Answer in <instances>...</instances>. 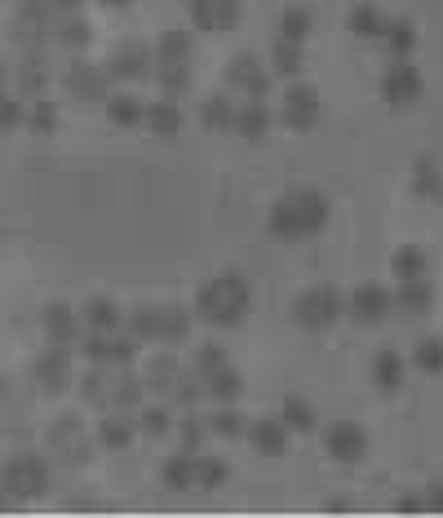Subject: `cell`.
Instances as JSON below:
<instances>
[{
    "label": "cell",
    "mask_w": 443,
    "mask_h": 518,
    "mask_svg": "<svg viewBox=\"0 0 443 518\" xmlns=\"http://www.w3.org/2000/svg\"><path fill=\"white\" fill-rule=\"evenodd\" d=\"M80 395H85V403H94V408H107L111 403V368L107 364L89 368V377L80 381Z\"/></svg>",
    "instance_id": "cell-41"
},
{
    "label": "cell",
    "mask_w": 443,
    "mask_h": 518,
    "mask_svg": "<svg viewBox=\"0 0 443 518\" xmlns=\"http://www.w3.org/2000/svg\"><path fill=\"white\" fill-rule=\"evenodd\" d=\"M111 337L116 333H94V328H89L85 341H80V350H85L89 364H107L111 368Z\"/></svg>",
    "instance_id": "cell-49"
},
{
    "label": "cell",
    "mask_w": 443,
    "mask_h": 518,
    "mask_svg": "<svg viewBox=\"0 0 443 518\" xmlns=\"http://www.w3.org/2000/svg\"><path fill=\"white\" fill-rule=\"evenodd\" d=\"M280 120L288 124V129H297V133L315 129V124H319V93H315V89H306V85H293V89H284V102H280Z\"/></svg>",
    "instance_id": "cell-12"
},
{
    "label": "cell",
    "mask_w": 443,
    "mask_h": 518,
    "mask_svg": "<svg viewBox=\"0 0 443 518\" xmlns=\"http://www.w3.org/2000/svg\"><path fill=\"white\" fill-rule=\"evenodd\" d=\"M421 89H426V80H421L417 62L390 58V67L381 71V98H386L390 107H412V102L421 98Z\"/></svg>",
    "instance_id": "cell-4"
},
{
    "label": "cell",
    "mask_w": 443,
    "mask_h": 518,
    "mask_svg": "<svg viewBox=\"0 0 443 518\" xmlns=\"http://www.w3.org/2000/svg\"><path fill=\"white\" fill-rule=\"evenodd\" d=\"M213 5H218V31H235V27H240V18H244L240 0H213Z\"/></svg>",
    "instance_id": "cell-53"
},
{
    "label": "cell",
    "mask_w": 443,
    "mask_h": 518,
    "mask_svg": "<svg viewBox=\"0 0 443 518\" xmlns=\"http://www.w3.org/2000/svg\"><path fill=\"white\" fill-rule=\"evenodd\" d=\"M324 448H328L333 461L359 465L368 457V430L359 426V421H333V426L324 430Z\"/></svg>",
    "instance_id": "cell-8"
},
{
    "label": "cell",
    "mask_w": 443,
    "mask_h": 518,
    "mask_svg": "<svg viewBox=\"0 0 443 518\" xmlns=\"http://www.w3.org/2000/svg\"><path fill=\"white\" fill-rule=\"evenodd\" d=\"M302 67H306L302 45H297V40L275 36V45H271V71H275V76H280V80H297V76H302Z\"/></svg>",
    "instance_id": "cell-30"
},
{
    "label": "cell",
    "mask_w": 443,
    "mask_h": 518,
    "mask_svg": "<svg viewBox=\"0 0 443 518\" xmlns=\"http://www.w3.org/2000/svg\"><path fill=\"white\" fill-rule=\"evenodd\" d=\"M209 417H200V412H182L178 417V448L191 452V457H200L204 452V439H209Z\"/></svg>",
    "instance_id": "cell-34"
},
{
    "label": "cell",
    "mask_w": 443,
    "mask_h": 518,
    "mask_svg": "<svg viewBox=\"0 0 443 518\" xmlns=\"http://www.w3.org/2000/svg\"><path fill=\"white\" fill-rule=\"evenodd\" d=\"M187 5H191V27L218 31V5L213 0H187Z\"/></svg>",
    "instance_id": "cell-52"
},
{
    "label": "cell",
    "mask_w": 443,
    "mask_h": 518,
    "mask_svg": "<svg viewBox=\"0 0 443 518\" xmlns=\"http://www.w3.org/2000/svg\"><path fill=\"white\" fill-rule=\"evenodd\" d=\"M412 364H417L426 377H439L443 372V337H421L412 346Z\"/></svg>",
    "instance_id": "cell-43"
},
{
    "label": "cell",
    "mask_w": 443,
    "mask_h": 518,
    "mask_svg": "<svg viewBox=\"0 0 443 518\" xmlns=\"http://www.w3.org/2000/svg\"><path fill=\"white\" fill-rule=\"evenodd\" d=\"M182 124H187V116H182V107L173 98H156L147 107V129L156 138H173V133H182Z\"/></svg>",
    "instance_id": "cell-27"
},
{
    "label": "cell",
    "mask_w": 443,
    "mask_h": 518,
    "mask_svg": "<svg viewBox=\"0 0 443 518\" xmlns=\"http://www.w3.org/2000/svg\"><path fill=\"white\" fill-rule=\"evenodd\" d=\"M5 483L14 488V496H40L49 488V465L40 457H14L5 470Z\"/></svg>",
    "instance_id": "cell-14"
},
{
    "label": "cell",
    "mask_w": 443,
    "mask_h": 518,
    "mask_svg": "<svg viewBox=\"0 0 443 518\" xmlns=\"http://www.w3.org/2000/svg\"><path fill=\"white\" fill-rule=\"evenodd\" d=\"M107 71H111V80H129V85H138V80L156 76L160 62H156V49H147L142 40H125V45L111 54Z\"/></svg>",
    "instance_id": "cell-6"
},
{
    "label": "cell",
    "mask_w": 443,
    "mask_h": 518,
    "mask_svg": "<svg viewBox=\"0 0 443 518\" xmlns=\"http://www.w3.org/2000/svg\"><path fill=\"white\" fill-rule=\"evenodd\" d=\"M346 27H350V36H359V40H377V45H381V36H386L390 18L381 14L377 5H368V0H364V5H355V9L346 14Z\"/></svg>",
    "instance_id": "cell-23"
},
{
    "label": "cell",
    "mask_w": 443,
    "mask_h": 518,
    "mask_svg": "<svg viewBox=\"0 0 443 518\" xmlns=\"http://www.w3.org/2000/svg\"><path fill=\"white\" fill-rule=\"evenodd\" d=\"M399 510H404V514H412V510H426V496H404V501H399Z\"/></svg>",
    "instance_id": "cell-56"
},
{
    "label": "cell",
    "mask_w": 443,
    "mask_h": 518,
    "mask_svg": "<svg viewBox=\"0 0 443 518\" xmlns=\"http://www.w3.org/2000/svg\"><path fill=\"white\" fill-rule=\"evenodd\" d=\"M125 333L138 341H160V306H138L125 315Z\"/></svg>",
    "instance_id": "cell-39"
},
{
    "label": "cell",
    "mask_w": 443,
    "mask_h": 518,
    "mask_svg": "<svg viewBox=\"0 0 443 518\" xmlns=\"http://www.w3.org/2000/svg\"><path fill=\"white\" fill-rule=\"evenodd\" d=\"M107 80H111V71H102V67H94V62H80L76 58L67 67V76H63V89L71 93V98H80V102H107L111 98Z\"/></svg>",
    "instance_id": "cell-9"
},
{
    "label": "cell",
    "mask_w": 443,
    "mask_h": 518,
    "mask_svg": "<svg viewBox=\"0 0 443 518\" xmlns=\"http://www.w3.org/2000/svg\"><path fill=\"white\" fill-rule=\"evenodd\" d=\"M412 195H417V200H426V204H439L443 200V173H439L435 160H426V155L412 164Z\"/></svg>",
    "instance_id": "cell-28"
},
{
    "label": "cell",
    "mask_w": 443,
    "mask_h": 518,
    "mask_svg": "<svg viewBox=\"0 0 443 518\" xmlns=\"http://www.w3.org/2000/svg\"><path fill=\"white\" fill-rule=\"evenodd\" d=\"M182 372H187V368H182L173 355H156L147 368H142V377H147V390H151V395L169 399V395H173V386L182 381Z\"/></svg>",
    "instance_id": "cell-22"
},
{
    "label": "cell",
    "mask_w": 443,
    "mask_h": 518,
    "mask_svg": "<svg viewBox=\"0 0 443 518\" xmlns=\"http://www.w3.org/2000/svg\"><path fill=\"white\" fill-rule=\"evenodd\" d=\"M36 381L45 390H54V395L58 390H67L71 381H76L71 377V346H49L45 355L36 359Z\"/></svg>",
    "instance_id": "cell-16"
},
{
    "label": "cell",
    "mask_w": 443,
    "mask_h": 518,
    "mask_svg": "<svg viewBox=\"0 0 443 518\" xmlns=\"http://www.w3.org/2000/svg\"><path fill=\"white\" fill-rule=\"evenodd\" d=\"M138 346H142V341L129 337V333H116V337H111V368H133V359H138Z\"/></svg>",
    "instance_id": "cell-50"
},
{
    "label": "cell",
    "mask_w": 443,
    "mask_h": 518,
    "mask_svg": "<svg viewBox=\"0 0 443 518\" xmlns=\"http://www.w3.org/2000/svg\"><path fill=\"white\" fill-rule=\"evenodd\" d=\"M204 390H209L213 403H235V399L244 395V377L231 364H226V368L213 372V377H204Z\"/></svg>",
    "instance_id": "cell-37"
},
{
    "label": "cell",
    "mask_w": 443,
    "mask_h": 518,
    "mask_svg": "<svg viewBox=\"0 0 443 518\" xmlns=\"http://www.w3.org/2000/svg\"><path fill=\"white\" fill-rule=\"evenodd\" d=\"M195 310L187 306H160V341L164 346H182V341L191 337V328H195Z\"/></svg>",
    "instance_id": "cell-25"
},
{
    "label": "cell",
    "mask_w": 443,
    "mask_h": 518,
    "mask_svg": "<svg viewBox=\"0 0 443 518\" xmlns=\"http://www.w3.org/2000/svg\"><path fill=\"white\" fill-rule=\"evenodd\" d=\"M58 9H63V14H80V5H85V0H54Z\"/></svg>",
    "instance_id": "cell-57"
},
{
    "label": "cell",
    "mask_w": 443,
    "mask_h": 518,
    "mask_svg": "<svg viewBox=\"0 0 443 518\" xmlns=\"http://www.w3.org/2000/svg\"><path fill=\"white\" fill-rule=\"evenodd\" d=\"M235 102L231 98H204L200 102V124L209 133H235Z\"/></svg>",
    "instance_id": "cell-33"
},
{
    "label": "cell",
    "mask_w": 443,
    "mask_h": 518,
    "mask_svg": "<svg viewBox=\"0 0 443 518\" xmlns=\"http://www.w3.org/2000/svg\"><path fill=\"white\" fill-rule=\"evenodd\" d=\"M249 310H253L249 279L235 275V271L204 279L200 293H195V315H200L209 328H235L244 315H249Z\"/></svg>",
    "instance_id": "cell-1"
},
{
    "label": "cell",
    "mask_w": 443,
    "mask_h": 518,
    "mask_svg": "<svg viewBox=\"0 0 443 518\" xmlns=\"http://www.w3.org/2000/svg\"><path fill=\"white\" fill-rule=\"evenodd\" d=\"M280 417L288 421V430L293 434H311L319 426V417H315V408L306 399H284V408H280Z\"/></svg>",
    "instance_id": "cell-44"
},
{
    "label": "cell",
    "mask_w": 443,
    "mask_h": 518,
    "mask_svg": "<svg viewBox=\"0 0 443 518\" xmlns=\"http://www.w3.org/2000/svg\"><path fill=\"white\" fill-rule=\"evenodd\" d=\"M40 324H45L49 346H71V350H80V341H85V333H89L85 315H80V310H71L67 302H49Z\"/></svg>",
    "instance_id": "cell-7"
},
{
    "label": "cell",
    "mask_w": 443,
    "mask_h": 518,
    "mask_svg": "<svg viewBox=\"0 0 443 518\" xmlns=\"http://www.w3.org/2000/svg\"><path fill=\"white\" fill-rule=\"evenodd\" d=\"M328 200L319 191H288L284 200H275L271 209V235L275 240H306L328 226Z\"/></svg>",
    "instance_id": "cell-2"
},
{
    "label": "cell",
    "mask_w": 443,
    "mask_h": 518,
    "mask_svg": "<svg viewBox=\"0 0 443 518\" xmlns=\"http://www.w3.org/2000/svg\"><path fill=\"white\" fill-rule=\"evenodd\" d=\"M142 434L138 426V412H125V408H111V417H102L98 421V443L107 452H125L133 439Z\"/></svg>",
    "instance_id": "cell-15"
},
{
    "label": "cell",
    "mask_w": 443,
    "mask_h": 518,
    "mask_svg": "<svg viewBox=\"0 0 443 518\" xmlns=\"http://www.w3.org/2000/svg\"><path fill=\"white\" fill-rule=\"evenodd\" d=\"M173 403L164 399V403H151V408H142L138 412V426H142V434H147V439H164V434L173 430Z\"/></svg>",
    "instance_id": "cell-40"
},
{
    "label": "cell",
    "mask_w": 443,
    "mask_h": 518,
    "mask_svg": "<svg viewBox=\"0 0 443 518\" xmlns=\"http://www.w3.org/2000/svg\"><path fill=\"white\" fill-rule=\"evenodd\" d=\"M40 54H32L23 62V71H18V93H23V98H40V93H45V85H49V71L40 67Z\"/></svg>",
    "instance_id": "cell-45"
},
{
    "label": "cell",
    "mask_w": 443,
    "mask_h": 518,
    "mask_svg": "<svg viewBox=\"0 0 443 518\" xmlns=\"http://www.w3.org/2000/svg\"><path fill=\"white\" fill-rule=\"evenodd\" d=\"M80 315H85V324L94 328V333H120L125 328V315H120V306L111 302V297H94V302L80 306Z\"/></svg>",
    "instance_id": "cell-29"
},
{
    "label": "cell",
    "mask_w": 443,
    "mask_h": 518,
    "mask_svg": "<svg viewBox=\"0 0 443 518\" xmlns=\"http://www.w3.org/2000/svg\"><path fill=\"white\" fill-rule=\"evenodd\" d=\"M311 31H315V14L311 9H302V5H293V9H284L280 18H275V36H284V40H311Z\"/></svg>",
    "instance_id": "cell-35"
},
{
    "label": "cell",
    "mask_w": 443,
    "mask_h": 518,
    "mask_svg": "<svg viewBox=\"0 0 443 518\" xmlns=\"http://www.w3.org/2000/svg\"><path fill=\"white\" fill-rule=\"evenodd\" d=\"M195 470H200V488H226V479H231V465L222 457H213V452H200Z\"/></svg>",
    "instance_id": "cell-47"
},
{
    "label": "cell",
    "mask_w": 443,
    "mask_h": 518,
    "mask_svg": "<svg viewBox=\"0 0 443 518\" xmlns=\"http://www.w3.org/2000/svg\"><path fill=\"white\" fill-rule=\"evenodd\" d=\"M430 306H435V284H430V279H399L395 310H404V315H426Z\"/></svg>",
    "instance_id": "cell-21"
},
{
    "label": "cell",
    "mask_w": 443,
    "mask_h": 518,
    "mask_svg": "<svg viewBox=\"0 0 443 518\" xmlns=\"http://www.w3.org/2000/svg\"><path fill=\"white\" fill-rule=\"evenodd\" d=\"M107 120L116 124V129H138V124H147V107H142L138 93H111L107 98Z\"/></svg>",
    "instance_id": "cell-26"
},
{
    "label": "cell",
    "mask_w": 443,
    "mask_h": 518,
    "mask_svg": "<svg viewBox=\"0 0 443 518\" xmlns=\"http://www.w3.org/2000/svg\"><path fill=\"white\" fill-rule=\"evenodd\" d=\"M98 5H102V9H129L133 0H98Z\"/></svg>",
    "instance_id": "cell-58"
},
{
    "label": "cell",
    "mask_w": 443,
    "mask_h": 518,
    "mask_svg": "<svg viewBox=\"0 0 443 518\" xmlns=\"http://www.w3.org/2000/svg\"><path fill=\"white\" fill-rule=\"evenodd\" d=\"M404 355L399 350H377V359H373V386L381 390V395H395L399 386H404Z\"/></svg>",
    "instance_id": "cell-24"
},
{
    "label": "cell",
    "mask_w": 443,
    "mask_h": 518,
    "mask_svg": "<svg viewBox=\"0 0 443 518\" xmlns=\"http://www.w3.org/2000/svg\"><path fill=\"white\" fill-rule=\"evenodd\" d=\"M58 45L71 49V54H80V49L94 40V27H89V18H80V14H63V23H58Z\"/></svg>",
    "instance_id": "cell-38"
},
{
    "label": "cell",
    "mask_w": 443,
    "mask_h": 518,
    "mask_svg": "<svg viewBox=\"0 0 443 518\" xmlns=\"http://www.w3.org/2000/svg\"><path fill=\"white\" fill-rule=\"evenodd\" d=\"M226 85H231L235 93H244V98H266V89H271V71H266L253 54H235L231 67H226Z\"/></svg>",
    "instance_id": "cell-10"
},
{
    "label": "cell",
    "mask_w": 443,
    "mask_h": 518,
    "mask_svg": "<svg viewBox=\"0 0 443 518\" xmlns=\"http://www.w3.org/2000/svg\"><path fill=\"white\" fill-rule=\"evenodd\" d=\"M249 443L257 457H284L288 443H293V430H288L284 417H257L249 426Z\"/></svg>",
    "instance_id": "cell-13"
},
{
    "label": "cell",
    "mask_w": 443,
    "mask_h": 518,
    "mask_svg": "<svg viewBox=\"0 0 443 518\" xmlns=\"http://www.w3.org/2000/svg\"><path fill=\"white\" fill-rule=\"evenodd\" d=\"M58 23H63V9L54 5V0H23L18 5V40L23 45H40V40H54L58 36Z\"/></svg>",
    "instance_id": "cell-5"
},
{
    "label": "cell",
    "mask_w": 443,
    "mask_h": 518,
    "mask_svg": "<svg viewBox=\"0 0 443 518\" xmlns=\"http://www.w3.org/2000/svg\"><path fill=\"white\" fill-rule=\"evenodd\" d=\"M426 510L443 514V483H430V488H426Z\"/></svg>",
    "instance_id": "cell-55"
},
{
    "label": "cell",
    "mask_w": 443,
    "mask_h": 518,
    "mask_svg": "<svg viewBox=\"0 0 443 518\" xmlns=\"http://www.w3.org/2000/svg\"><path fill=\"white\" fill-rule=\"evenodd\" d=\"M381 45H386L390 58H412V49H417V23L412 18H390Z\"/></svg>",
    "instance_id": "cell-32"
},
{
    "label": "cell",
    "mask_w": 443,
    "mask_h": 518,
    "mask_svg": "<svg viewBox=\"0 0 443 518\" xmlns=\"http://www.w3.org/2000/svg\"><path fill=\"white\" fill-rule=\"evenodd\" d=\"M271 133V111H266L262 98H249L240 111H235V138L244 142H262Z\"/></svg>",
    "instance_id": "cell-20"
},
{
    "label": "cell",
    "mask_w": 443,
    "mask_h": 518,
    "mask_svg": "<svg viewBox=\"0 0 443 518\" xmlns=\"http://www.w3.org/2000/svg\"><path fill=\"white\" fill-rule=\"evenodd\" d=\"M27 129L40 133V138L54 133L58 129V107H54V102H49V98H32V107H27Z\"/></svg>",
    "instance_id": "cell-48"
},
{
    "label": "cell",
    "mask_w": 443,
    "mask_h": 518,
    "mask_svg": "<svg viewBox=\"0 0 443 518\" xmlns=\"http://www.w3.org/2000/svg\"><path fill=\"white\" fill-rule=\"evenodd\" d=\"M142 390H147V377H138L133 368H111V408L138 412L142 408Z\"/></svg>",
    "instance_id": "cell-18"
},
{
    "label": "cell",
    "mask_w": 443,
    "mask_h": 518,
    "mask_svg": "<svg viewBox=\"0 0 443 518\" xmlns=\"http://www.w3.org/2000/svg\"><path fill=\"white\" fill-rule=\"evenodd\" d=\"M191 368L200 372V377H213L218 368H226V350H222V346H213V341H209V346L195 350V364H191Z\"/></svg>",
    "instance_id": "cell-51"
},
{
    "label": "cell",
    "mask_w": 443,
    "mask_h": 518,
    "mask_svg": "<svg viewBox=\"0 0 443 518\" xmlns=\"http://www.w3.org/2000/svg\"><path fill=\"white\" fill-rule=\"evenodd\" d=\"M160 483L169 492H191V488H200V470H195V457L191 452H173L169 461L160 465Z\"/></svg>",
    "instance_id": "cell-19"
},
{
    "label": "cell",
    "mask_w": 443,
    "mask_h": 518,
    "mask_svg": "<svg viewBox=\"0 0 443 518\" xmlns=\"http://www.w3.org/2000/svg\"><path fill=\"white\" fill-rule=\"evenodd\" d=\"M156 80H160V98H187L191 93V67H160L156 71Z\"/></svg>",
    "instance_id": "cell-46"
},
{
    "label": "cell",
    "mask_w": 443,
    "mask_h": 518,
    "mask_svg": "<svg viewBox=\"0 0 443 518\" xmlns=\"http://www.w3.org/2000/svg\"><path fill=\"white\" fill-rule=\"evenodd\" d=\"M200 399H209V390H204V377H200L195 368H187V372H182V381L173 386L169 403H173L178 412H195V408H200Z\"/></svg>",
    "instance_id": "cell-36"
},
{
    "label": "cell",
    "mask_w": 443,
    "mask_h": 518,
    "mask_svg": "<svg viewBox=\"0 0 443 518\" xmlns=\"http://www.w3.org/2000/svg\"><path fill=\"white\" fill-rule=\"evenodd\" d=\"M23 120H27V111H23V93H9V98H5V129H9V133L23 129Z\"/></svg>",
    "instance_id": "cell-54"
},
{
    "label": "cell",
    "mask_w": 443,
    "mask_h": 518,
    "mask_svg": "<svg viewBox=\"0 0 443 518\" xmlns=\"http://www.w3.org/2000/svg\"><path fill=\"white\" fill-rule=\"evenodd\" d=\"M395 275L399 279H430V253L426 248H399L395 253Z\"/></svg>",
    "instance_id": "cell-42"
},
{
    "label": "cell",
    "mask_w": 443,
    "mask_h": 518,
    "mask_svg": "<svg viewBox=\"0 0 443 518\" xmlns=\"http://www.w3.org/2000/svg\"><path fill=\"white\" fill-rule=\"evenodd\" d=\"M209 430L218 434V439H244V434H249V417H244L235 403H213Z\"/></svg>",
    "instance_id": "cell-31"
},
{
    "label": "cell",
    "mask_w": 443,
    "mask_h": 518,
    "mask_svg": "<svg viewBox=\"0 0 443 518\" xmlns=\"http://www.w3.org/2000/svg\"><path fill=\"white\" fill-rule=\"evenodd\" d=\"M390 306H395V297L381 284H359L355 293L346 297V315L355 319V324H381V319L390 315Z\"/></svg>",
    "instance_id": "cell-11"
},
{
    "label": "cell",
    "mask_w": 443,
    "mask_h": 518,
    "mask_svg": "<svg viewBox=\"0 0 443 518\" xmlns=\"http://www.w3.org/2000/svg\"><path fill=\"white\" fill-rule=\"evenodd\" d=\"M293 315H297V324H302L306 333H328V328L346 315V297L337 293V288H328V284L306 288V293L297 297Z\"/></svg>",
    "instance_id": "cell-3"
},
{
    "label": "cell",
    "mask_w": 443,
    "mask_h": 518,
    "mask_svg": "<svg viewBox=\"0 0 443 518\" xmlns=\"http://www.w3.org/2000/svg\"><path fill=\"white\" fill-rule=\"evenodd\" d=\"M191 58H195V36L187 27H169L156 40V62L160 67H191Z\"/></svg>",
    "instance_id": "cell-17"
}]
</instances>
